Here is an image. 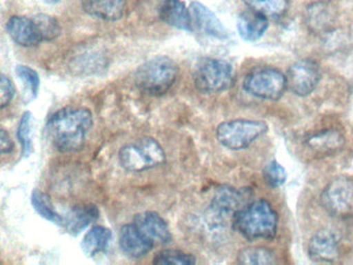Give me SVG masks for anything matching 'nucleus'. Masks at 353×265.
<instances>
[{
    "mask_svg": "<svg viewBox=\"0 0 353 265\" xmlns=\"http://www.w3.org/2000/svg\"><path fill=\"white\" fill-rule=\"evenodd\" d=\"M94 124L92 113L86 108L65 107L53 113L46 124L51 144L61 153L80 150Z\"/></svg>",
    "mask_w": 353,
    "mask_h": 265,
    "instance_id": "f257e3e1",
    "label": "nucleus"
},
{
    "mask_svg": "<svg viewBox=\"0 0 353 265\" xmlns=\"http://www.w3.org/2000/svg\"><path fill=\"white\" fill-rule=\"evenodd\" d=\"M232 225L247 239H270L276 233L278 215L268 201L258 200L236 211Z\"/></svg>",
    "mask_w": 353,
    "mask_h": 265,
    "instance_id": "f03ea898",
    "label": "nucleus"
},
{
    "mask_svg": "<svg viewBox=\"0 0 353 265\" xmlns=\"http://www.w3.org/2000/svg\"><path fill=\"white\" fill-rule=\"evenodd\" d=\"M179 66L167 56H159L138 68L135 82L138 88L154 97L165 95L176 81Z\"/></svg>",
    "mask_w": 353,
    "mask_h": 265,
    "instance_id": "7ed1b4c3",
    "label": "nucleus"
},
{
    "mask_svg": "<svg viewBox=\"0 0 353 265\" xmlns=\"http://www.w3.org/2000/svg\"><path fill=\"white\" fill-rule=\"evenodd\" d=\"M119 163L130 172H143L162 165L166 155L160 143L152 137H143L121 147Z\"/></svg>",
    "mask_w": 353,
    "mask_h": 265,
    "instance_id": "20e7f679",
    "label": "nucleus"
},
{
    "mask_svg": "<svg viewBox=\"0 0 353 265\" xmlns=\"http://www.w3.org/2000/svg\"><path fill=\"white\" fill-rule=\"evenodd\" d=\"M268 124L255 120H231L222 122L216 128L219 142L231 150L247 148L268 132Z\"/></svg>",
    "mask_w": 353,
    "mask_h": 265,
    "instance_id": "39448f33",
    "label": "nucleus"
},
{
    "mask_svg": "<svg viewBox=\"0 0 353 265\" xmlns=\"http://www.w3.org/2000/svg\"><path fill=\"white\" fill-rule=\"evenodd\" d=\"M233 68L226 60L205 58L194 72V84L202 93H216L232 85Z\"/></svg>",
    "mask_w": 353,
    "mask_h": 265,
    "instance_id": "423d86ee",
    "label": "nucleus"
},
{
    "mask_svg": "<svg viewBox=\"0 0 353 265\" xmlns=\"http://www.w3.org/2000/svg\"><path fill=\"white\" fill-rule=\"evenodd\" d=\"M243 88L259 99L276 101L286 90V77L276 68H256L245 77Z\"/></svg>",
    "mask_w": 353,
    "mask_h": 265,
    "instance_id": "0eeeda50",
    "label": "nucleus"
},
{
    "mask_svg": "<svg viewBox=\"0 0 353 265\" xmlns=\"http://www.w3.org/2000/svg\"><path fill=\"white\" fill-rule=\"evenodd\" d=\"M321 203L332 217H353V181L349 178L339 177L332 180L321 196Z\"/></svg>",
    "mask_w": 353,
    "mask_h": 265,
    "instance_id": "6e6552de",
    "label": "nucleus"
},
{
    "mask_svg": "<svg viewBox=\"0 0 353 265\" xmlns=\"http://www.w3.org/2000/svg\"><path fill=\"white\" fill-rule=\"evenodd\" d=\"M321 72L319 66L313 60L303 59L289 68L286 76L287 87L299 97H305L315 90L319 84Z\"/></svg>",
    "mask_w": 353,
    "mask_h": 265,
    "instance_id": "1a4fd4ad",
    "label": "nucleus"
},
{
    "mask_svg": "<svg viewBox=\"0 0 353 265\" xmlns=\"http://www.w3.org/2000/svg\"><path fill=\"white\" fill-rule=\"evenodd\" d=\"M252 198L251 190L247 188H232V186H221L214 193V198L212 201V210L214 215L219 217H226V215H232L239 209L249 204L250 199Z\"/></svg>",
    "mask_w": 353,
    "mask_h": 265,
    "instance_id": "9d476101",
    "label": "nucleus"
},
{
    "mask_svg": "<svg viewBox=\"0 0 353 265\" xmlns=\"http://www.w3.org/2000/svg\"><path fill=\"white\" fill-rule=\"evenodd\" d=\"M119 242L121 252L132 259L143 258L156 244L135 223L127 224L121 227Z\"/></svg>",
    "mask_w": 353,
    "mask_h": 265,
    "instance_id": "9b49d317",
    "label": "nucleus"
},
{
    "mask_svg": "<svg viewBox=\"0 0 353 265\" xmlns=\"http://www.w3.org/2000/svg\"><path fill=\"white\" fill-rule=\"evenodd\" d=\"M134 223L154 244H168L172 240V234L168 224L154 211L138 213L134 219Z\"/></svg>",
    "mask_w": 353,
    "mask_h": 265,
    "instance_id": "f8f14e48",
    "label": "nucleus"
},
{
    "mask_svg": "<svg viewBox=\"0 0 353 265\" xmlns=\"http://www.w3.org/2000/svg\"><path fill=\"white\" fill-rule=\"evenodd\" d=\"M309 255L318 262H334L340 256V244L334 232L321 230L312 237Z\"/></svg>",
    "mask_w": 353,
    "mask_h": 265,
    "instance_id": "ddd939ff",
    "label": "nucleus"
},
{
    "mask_svg": "<svg viewBox=\"0 0 353 265\" xmlns=\"http://www.w3.org/2000/svg\"><path fill=\"white\" fill-rule=\"evenodd\" d=\"M193 26L197 27L200 31L216 37L219 39H225L228 37V31L225 28L218 17L203 4L200 2H193L190 6Z\"/></svg>",
    "mask_w": 353,
    "mask_h": 265,
    "instance_id": "4468645a",
    "label": "nucleus"
},
{
    "mask_svg": "<svg viewBox=\"0 0 353 265\" xmlns=\"http://www.w3.org/2000/svg\"><path fill=\"white\" fill-rule=\"evenodd\" d=\"M7 30L12 39L22 47H34L43 41L32 18L13 16L8 21Z\"/></svg>",
    "mask_w": 353,
    "mask_h": 265,
    "instance_id": "2eb2a0df",
    "label": "nucleus"
},
{
    "mask_svg": "<svg viewBox=\"0 0 353 265\" xmlns=\"http://www.w3.org/2000/svg\"><path fill=\"white\" fill-rule=\"evenodd\" d=\"M100 217L98 207L94 204H82L73 207L63 217L61 227L65 228L68 233L77 236L90 224L96 222Z\"/></svg>",
    "mask_w": 353,
    "mask_h": 265,
    "instance_id": "dca6fc26",
    "label": "nucleus"
},
{
    "mask_svg": "<svg viewBox=\"0 0 353 265\" xmlns=\"http://www.w3.org/2000/svg\"><path fill=\"white\" fill-rule=\"evenodd\" d=\"M159 16L169 26L181 30H193L191 12L181 0H165L159 10Z\"/></svg>",
    "mask_w": 353,
    "mask_h": 265,
    "instance_id": "f3484780",
    "label": "nucleus"
},
{
    "mask_svg": "<svg viewBox=\"0 0 353 265\" xmlns=\"http://www.w3.org/2000/svg\"><path fill=\"white\" fill-rule=\"evenodd\" d=\"M268 28V17L257 10H249L241 12L237 19L239 35L245 41H255L262 37Z\"/></svg>",
    "mask_w": 353,
    "mask_h": 265,
    "instance_id": "a211bd4d",
    "label": "nucleus"
},
{
    "mask_svg": "<svg viewBox=\"0 0 353 265\" xmlns=\"http://www.w3.org/2000/svg\"><path fill=\"white\" fill-rule=\"evenodd\" d=\"M82 6L90 16L102 20L117 21L125 14L127 0H84Z\"/></svg>",
    "mask_w": 353,
    "mask_h": 265,
    "instance_id": "6ab92c4d",
    "label": "nucleus"
},
{
    "mask_svg": "<svg viewBox=\"0 0 353 265\" xmlns=\"http://www.w3.org/2000/svg\"><path fill=\"white\" fill-rule=\"evenodd\" d=\"M345 139L341 132L334 130H320L305 138V144L317 155H330L340 150Z\"/></svg>",
    "mask_w": 353,
    "mask_h": 265,
    "instance_id": "aec40b11",
    "label": "nucleus"
},
{
    "mask_svg": "<svg viewBox=\"0 0 353 265\" xmlns=\"http://www.w3.org/2000/svg\"><path fill=\"white\" fill-rule=\"evenodd\" d=\"M112 239V232L103 226H94L84 235L81 248L90 258L98 256L108 248Z\"/></svg>",
    "mask_w": 353,
    "mask_h": 265,
    "instance_id": "412c9836",
    "label": "nucleus"
},
{
    "mask_svg": "<svg viewBox=\"0 0 353 265\" xmlns=\"http://www.w3.org/2000/svg\"><path fill=\"white\" fill-rule=\"evenodd\" d=\"M334 8L328 2H315L307 10V23L314 29L327 28L334 22Z\"/></svg>",
    "mask_w": 353,
    "mask_h": 265,
    "instance_id": "4be33fe9",
    "label": "nucleus"
},
{
    "mask_svg": "<svg viewBox=\"0 0 353 265\" xmlns=\"http://www.w3.org/2000/svg\"><path fill=\"white\" fill-rule=\"evenodd\" d=\"M32 204L37 213L55 225L63 226V217L55 210L50 197L39 190H32Z\"/></svg>",
    "mask_w": 353,
    "mask_h": 265,
    "instance_id": "5701e85b",
    "label": "nucleus"
},
{
    "mask_svg": "<svg viewBox=\"0 0 353 265\" xmlns=\"http://www.w3.org/2000/svg\"><path fill=\"white\" fill-rule=\"evenodd\" d=\"M241 264L270 265L276 263V256L264 248H249L241 251L239 255Z\"/></svg>",
    "mask_w": 353,
    "mask_h": 265,
    "instance_id": "b1692460",
    "label": "nucleus"
},
{
    "mask_svg": "<svg viewBox=\"0 0 353 265\" xmlns=\"http://www.w3.org/2000/svg\"><path fill=\"white\" fill-rule=\"evenodd\" d=\"M252 10L262 12L266 17L278 18L286 12L288 0H243Z\"/></svg>",
    "mask_w": 353,
    "mask_h": 265,
    "instance_id": "393cba45",
    "label": "nucleus"
},
{
    "mask_svg": "<svg viewBox=\"0 0 353 265\" xmlns=\"http://www.w3.org/2000/svg\"><path fill=\"white\" fill-rule=\"evenodd\" d=\"M32 20L38 27L43 41H51L61 35V29L59 21L47 14H38Z\"/></svg>",
    "mask_w": 353,
    "mask_h": 265,
    "instance_id": "a878e982",
    "label": "nucleus"
},
{
    "mask_svg": "<svg viewBox=\"0 0 353 265\" xmlns=\"http://www.w3.org/2000/svg\"><path fill=\"white\" fill-rule=\"evenodd\" d=\"M18 140L22 148V155L28 157L32 155L34 145L32 138V113L24 112L19 121L17 130Z\"/></svg>",
    "mask_w": 353,
    "mask_h": 265,
    "instance_id": "bb28decb",
    "label": "nucleus"
},
{
    "mask_svg": "<svg viewBox=\"0 0 353 265\" xmlns=\"http://www.w3.org/2000/svg\"><path fill=\"white\" fill-rule=\"evenodd\" d=\"M154 264H181L192 265L195 264L196 258L193 255L188 254L179 250H164L159 252L154 256Z\"/></svg>",
    "mask_w": 353,
    "mask_h": 265,
    "instance_id": "cd10ccee",
    "label": "nucleus"
},
{
    "mask_svg": "<svg viewBox=\"0 0 353 265\" xmlns=\"http://www.w3.org/2000/svg\"><path fill=\"white\" fill-rule=\"evenodd\" d=\"M16 72L26 86L30 99H36L39 89H40V77H39L38 72L28 66H18L16 68Z\"/></svg>",
    "mask_w": 353,
    "mask_h": 265,
    "instance_id": "c85d7f7f",
    "label": "nucleus"
},
{
    "mask_svg": "<svg viewBox=\"0 0 353 265\" xmlns=\"http://www.w3.org/2000/svg\"><path fill=\"white\" fill-rule=\"evenodd\" d=\"M263 177L268 186L272 188H279L286 180V170L278 161H272L264 168Z\"/></svg>",
    "mask_w": 353,
    "mask_h": 265,
    "instance_id": "c756f323",
    "label": "nucleus"
},
{
    "mask_svg": "<svg viewBox=\"0 0 353 265\" xmlns=\"http://www.w3.org/2000/svg\"><path fill=\"white\" fill-rule=\"evenodd\" d=\"M0 107L5 109L7 106L10 105L14 95H15V87L13 82L9 77L6 75H1V80H0Z\"/></svg>",
    "mask_w": 353,
    "mask_h": 265,
    "instance_id": "7c9ffc66",
    "label": "nucleus"
},
{
    "mask_svg": "<svg viewBox=\"0 0 353 265\" xmlns=\"http://www.w3.org/2000/svg\"><path fill=\"white\" fill-rule=\"evenodd\" d=\"M0 149H1L3 155L12 153L14 149L13 140L10 137L9 132L5 130H1L0 132Z\"/></svg>",
    "mask_w": 353,
    "mask_h": 265,
    "instance_id": "2f4dec72",
    "label": "nucleus"
},
{
    "mask_svg": "<svg viewBox=\"0 0 353 265\" xmlns=\"http://www.w3.org/2000/svg\"><path fill=\"white\" fill-rule=\"evenodd\" d=\"M44 1L46 2V3L55 4L59 3V2H61V0H44Z\"/></svg>",
    "mask_w": 353,
    "mask_h": 265,
    "instance_id": "473e14b6",
    "label": "nucleus"
}]
</instances>
